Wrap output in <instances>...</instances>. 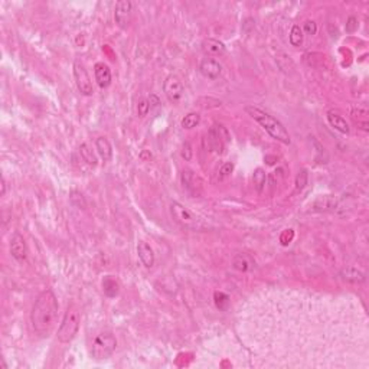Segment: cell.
<instances>
[{"label": "cell", "mask_w": 369, "mask_h": 369, "mask_svg": "<svg viewBox=\"0 0 369 369\" xmlns=\"http://www.w3.org/2000/svg\"><path fill=\"white\" fill-rule=\"evenodd\" d=\"M59 304L57 296L52 290H43L35 300L31 323L34 330L41 336H48L58 319Z\"/></svg>", "instance_id": "cell-1"}, {"label": "cell", "mask_w": 369, "mask_h": 369, "mask_svg": "<svg viewBox=\"0 0 369 369\" xmlns=\"http://www.w3.org/2000/svg\"><path fill=\"white\" fill-rule=\"evenodd\" d=\"M245 111H247L248 116L254 118L274 140L283 143V144H287V146L292 143V139H290V135H288L287 128H285L284 124H283L280 120H277V118L273 117L271 114H269V113H266V111H262V110L260 109H257V107H254V106H247Z\"/></svg>", "instance_id": "cell-2"}, {"label": "cell", "mask_w": 369, "mask_h": 369, "mask_svg": "<svg viewBox=\"0 0 369 369\" xmlns=\"http://www.w3.org/2000/svg\"><path fill=\"white\" fill-rule=\"evenodd\" d=\"M81 323V314L75 304H69L67 311L62 318V322L58 329V340L61 344H69L78 333Z\"/></svg>", "instance_id": "cell-3"}, {"label": "cell", "mask_w": 369, "mask_h": 369, "mask_svg": "<svg viewBox=\"0 0 369 369\" xmlns=\"http://www.w3.org/2000/svg\"><path fill=\"white\" fill-rule=\"evenodd\" d=\"M116 346H117V339H116V336L113 335V333H110V332L100 333V335H97L92 339V358L97 359V361L107 359V358H110V356L114 353Z\"/></svg>", "instance_id": "cell-4"}, {"label": "cell", "mask_w": 369, "mask_h": 369, "mask_svg": "<svg viewBox=\"0 0 369 369\" xmlns=\"http://www.w3.org/2000/svg\"><path fill=\"white\" fill-rule=\"evenodd\" d=\"M170 210H172L173 218L176 219V222H179L182 227L189 228V229H196V228H199V219L196 218L188 208H184L182 203H179V202H172Z\"/></svg>", "instance_id": "cell-5"}, {"label": "cell", "mask_w": 369, "mask_h": 369, "mask_svg": "<svg viewBox=\"0 0 369 369\" xmlns=\"http://www.w3.org/2000/svg\"><path fill=\"white\" fill-rule=\"evenodd\" d=\"M74 78H75L76 88H78V91L81 92L83 95L90 97V95L94 94L91 78L88 75L84 64H83L81 61H75V62H74Z\"/></svg>", "instance_id": "cell-6"}, {"label": "cell", "mask_w": 369, "mask_h": 369, "mask_svg": "<svg viewBox=\"0 0 369 369\" xmlns=\"http://www.w3.org/2000/svg\"><path fill=\"white\" fill-rule=\"evenodd\" d=\"M163 91L166 94L168 100L173 104H176L183 97L184 87L180 81V78L176 75L166 76L165 83H163Z\"/></svg>", "instance_id": "cell-7"}, {"label": "cell", "mask_w": 369, "mask_h": 369, "mask_svg": "<svg viewBox=\"0 0 369 369\" xmlns=\"http://www.w3.org/2000/svg\"><path fill=\"white\" fill-rule=\"evenodd\" d=\"M131 13H133V3L130 0H120L116 5L114 10V20L118 28L124 29L131 22Z\"/></svg>", "instance_id": "cell-8"}, {"label": "cell", "mask_w": 369, "mask_h": 369, "mask_svg": "<svg viewBox=\"0 0 369 369\" xmlns=\"http://www.w3.org/2000/svg\"><path fill=\"white\" fill-rule=\"evenodd\" d=\"M10 254L19 262L25 261L26 257H28V247H26L25 238L19 232L13 234L12 240H10Z\"/></svg>", "instance_id": "cell-9"}, {"label": "cell", "mask_w": 369, "mask_h": 369, "mask_svg": "<svg viewBox=\"0 0 369 369\" xmlns=\"http://www.w3.org/2000/svg\"><path fill=\"white\" fill-rule=\"evenodd\" d=\"M180 180H182V184L188 192L192 193L195 196L199 195L202 189V180L196 173H193L192 170H183L182 175H180Z\"/></svg>", "instance_id": "cell-10"}, {"label": "cell", "mask_w": 369, "mask_h": 369, "mask_svg": "<svg viewBox=\"0 0 369 369\" xmlns=\"http://www.w3.org/2000/svg\"><path fill=\"white\" fill-rule=\"evenodd\" d=\"M199 71H201V74L205 78L217 80L221 75V72H222V65L219 64L217 59L205 58L201 62V65H199Z\"/></svg>", "instance_id": "cell-11"}, {"label": "cell", "mask_w": 369, "mask_h": 369, "mask_svg": "<svg viewBox=\"0 0 369 369\" xmlns=\"http://www.w3.org/2000/svg\"><path fill=\"white\" fill-rule=\"evenodd\" d=\"M336 205H337V199L333 195H322L311 202L310 210L311 212H327V210L335 209Z\"/></svg>", "instance_id": "cell-12"}, {"label": "cell", "mask_w": 369, "mask_h": 369, "mask_svg": "<svg viewBox=\"0 0 369 369\" xmlns=\"http://www.w3.org/2000/svg\"><path fill=\"white\" fill-rule=\"evenodd\" d=\"M94 75L100 88H107L111 84V69L104 62H97L94 65Z\"/></svg>", "instance_id": "cell-13"}, {"label": "cell", "mask_w": 369, "mask_h": 369, "mask_svg": "<svg viewBox=\"0 0 369 369\" xmlns=\"http://www.w3.org/2000/svg\"><path fill=\"white\" fill-rule=\"evenodd\" d=\"M327 121H329V124L333 127L335 130H337L339 133L349 135V131H351L349 124H348V121H346L339 113H336L333 110H329V111H327Z\"/></svg>", "instance_id": "cell-14"}, {"label": "cell", "mask_w": 369, "mask_h": 369, "mask_svg": "<svg viewBox=\"0 0 369 369\" xmlns=\"http://www.w3.org/2000/svg\"><path fill=\"white\" fill-rule=\"evenodd\" d=\"M137 254H139V258L146 269H151L154 266V252H153V248L149 244L140 241L137 245Z\"/></svg>", "instance_id": "cell-15"}, {"label": "cell", "mask_w": 369, "mask_h": 369, "mask_svg": "<svg viewBox=\"0 0 369 369\" xmlns=\"http://www.w3.org/2000/svg\"><path fill=\"white\" fill-rule=\"evenodd\" d=\"M221 131H222V126H217V124H215V126L210 128L209 135H208L210 149L214 151H217V153H222V150H224V142H225V140L222 139Z\"/></svg>", "instance_id": "cell-16"}, {"label": "cell", "mask_w": 369, "mask_h": 369, "mask_svg": "<svg viewBox=\"0 0 369 369\" xmlns=\"http://www.w3.org/2000/svg\"><path fill=\"white\" fill-rule=\"evenodd\" d=\"M232 267L238 271H241V273H247V271H251L255 267V262L247 254H236L232 258Z\"/></svg>", "instance_id": "cell-17"}, {"label": "cell", "mask_w": 369, "mask_h": 369, "mask_svg": "<svg viewBox=\"0 0 369 369\" xmlns=\"http://www.w3.org/2000/svg\"><path fill=\"white\" fill-rule=\"evenodd\" d=\"M202 49L205 54H208V55H214V57H218V55H224L225 54V45L222 42H219L217 39H205L203 42H202Z\"/></svg>", "instance_id": "cell-18"}, {"label": "cell", "mask_w": 369, "mask_h": 369, "mask_svg": "<svg viewBox=\"0 0 369 369\" xmlns=\"http://www.w3.org/2000/svg\"><path fill=\"white\" fill-rule=\"evenodd\" d=\"M95 149L98 151L100 157L104 162H109L113 157V147H111V143L106 139V137H98L95 140Z\"/></svg>", "instance_id": "cell-19"}, {"label": "cell", "mask_w": 369, "mask_h": 369, "mask_svg": "<svg viewBox=\"0 0 369 369\" xmlns=\"http://www.w3.org/2000/svg\"><path fill=\"white\" fill-rule=\"evenodd\" d=\"M340 277L344 278L345 281L353 283V284H359V283L365 281V274L358 269H355V267H348V269L342 270Z\"/></svg>", "instance_id": "cell-20"}, {"label": "cell", "mask_w": 369, "mask_h": 369, "mask_svg": "<svg viewBox=\"0 0 369 369\" xmlns=\"http://www.w3.org/2000/svg\"><path fill=\"white\" fill-rule=\"evenodd\" d=\"M102 290L107 297H116L120 292V285H118L117 280L113 278L111 276H106L102 280Z\"/></svg>", "instance_id": "cell-21"}, {"label": "cell", "mask_w": 369, "mask_h": 369, "mask_svg": "<svg viewBox=\"0 0 369 369\" xmlns=\"http://www.w3.org/2000/svg\"><path fill=\"white\" fill-rule=\"evenodd\" d=\"M252 182H254L255 191L258 193L262 192L264 188H266V183H267V175H266V172L261 168L255 169V172H254V175H252Z\"/></svg>", "instance_id": "cell-22"}, {"label": "cell", "mask_w": 369, "mask_h": 369, "mask_svg": "<svg viewBox=\"0 0 369 369\" xmlns=\"http://www.w3.org/2000/svg\"><path fill=\"white\" fill-rule=\"evenodd\" d=\"M352 117L365 131L368 130V110L365 107H358V109L352 110Z\"/></svg>", "instance_id": "cell-23"}, {"label": "cell", "mask_w": 369, "mask_h": 369, "mask_svg": "<svg viewBox=\"0 0 369 369\" xmlns=\"http://www.w3.org/2000/svg\"><path fill=\"white\" fill-rule=\"evenodd\" d=\"M303 39H304V35H303L302 28L299 25H293L292 31H290V36H288V41L292 43V46H296V48L302 46Z\"/></svg>", "instance_id": "cell-24"}, {"label": "cell", "mask_w": 369, "mask_h": 369, "mask_svg": "<svg viewBox=\"0 0 369 369\" xmlns=\"http://www.w3.org/2000/svg\"><path fill=\"white\" fill-rule=\"evenodd\" d=\"M80 153H81V157L84 159L85 163H88L90 166H97V157H95V154L92 153V150L87 143H83L80 146Z\"/></svg>", "instance_id": "cell-25"}, {"label": "cell", "mask_w": 369, "mask_h": 369, "mask_svg": "<svg viewBox=\"0 0 369 369\" xmlns=\"http://www.w3.org/2000/svg\"><path fill=\"white\" fill-rule=\"evenodd\" d=\"M201 123V116L198 113H189L182 118V127L186 130H191L193 127H196Z\"/></svg>", "instance_id": "cell-26"}, {"label": "cell", "mask_w": 369, "mask_h": 369, "mask_svg": "<svg viewBox=\"0 0 369 369\" xmlns=\"http://www.w3.org/2000/svg\"><path fill=\"white\" fill-rule=\"evenodd\" d=\"M234 163L232 162H227V163H224L218 170V175H217V180H225L227 177L231 176V173L234 172Z\"/></svg>", "instance_id": "cell-27"}, {"label": "cell", "mask_w": 369, "mask_h": 369, "mask_svg": "<svg viewBox=\"0 0 369 369\" xmlns=\"http://www.w3.org/2000/svg\"><path fill=\"white\" fill-rule=\"evenodd\" d=\"M307 179H309V173L306 169H302L297 176H296V191H303L307 184Z\"/></svg>", "instance_id": "cell-28"}, {"label": "cell", "mask_w": 369, "mask_h": 369, "mask_svg": "<svg viewBox=\"0 0 369 369\" xmlns=\"http://www.w3.org/2000/svg\"><path fill=\"white\" fill-rule=\"evenodd\" d=\"M215 304L219 310H227L229 306V297L225 293H215Z\"/></svg>", "instance_id": "cell-29"}, {"label": "cell", "mask_w": 369, "mask_h": 369, "mask_svg": "<svg viewBox=\"0 0 369 369\" xmlns=\"http://www.w3.org/2000/svg\"><path fill=\"white\" fill-rule=\"evenodd\" d=\"M303 34H307V35H316L318 32V25H316V22L314 20H306L304 22V25L302 28Z\"/></svg>", "instance_id": "cell-30"}, {"label": "cell", "mask_w": 369, "mask_h": 369, "mask_svg": "<svg viewBox=\"0 0 369 369\" xmlns=\"http://www.w3.org/2000/svg\"><path fill=\"white\" fill-rule=\"evenodd\" d=\"M150 104H149V100H140L139 104H137V113L140 117H144L147 116V113L150 111Z\"/></svg>", "instance_id": "cell-31"}, {"label": "cell", "mask_w": 369, "mask_h": 369, "mask_svg": "<svg viewBox=\"0 0 369 369\" xmlns=\"http://www.w3.org/2000/svg\"><path fill=\"white\" fill-rule=\"evenodd\" d=\"M356 29H358V19L351 16L348 19V22H346V32L352 34V32H355Z\"/></svg>", "instance_id": "cell-32"}, {"label": "cell", "mask_w": 369, "mask_h": 369, "mask_svg": "<svg viewBox=\"0 0 369 369\" xmlns=\"http://www.w3.org/2000/svg\"><path fill=\"white\" fill-rule=\"evenodd\" d=\"M182 157L184 160H191L192 159V147L189 143H184L183 149H182Z\"/></svg>", "instance_id": "cell-33"}, {"label": "cell", "mask_w": 369, "mask_h": 369, "mask_svg": "<svg viewBox=\"0 0 369 369\" xmlns=\"http://www.w3.org/2000/svg\"><path fill=\"white\" fill-rule=\"evenodd\" d=\"M149 104H150V109H154V107H157L160 102H159V98L156 97V95H150V98H149Z\"/></svg>", "instance_id": "cell-34"}, {"label": "cell", "mask_w": 369, "mask_h": 369, "mask_svg": "<svg viewBox=\"0 0 369 369\" xmlns=\"http://www.w3.org/2000/svg\"><path fill=\"white\" fill-rule=\"evenodd\" d=\"M6 193V182H5V179H2V196Z\"/></svg>", "instance_id": "cell-35"}]
</instances>
